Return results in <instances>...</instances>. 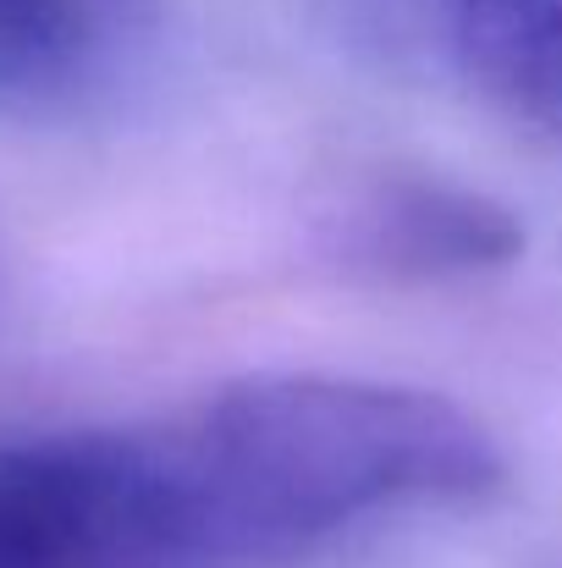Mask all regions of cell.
<instances>
[{"mask_svg": "<svg viewBox=\"0 0 562 568\" xmlns=\"http://www.w3.org/2000/svg\"><path fill=\"white\" fill-rule=\"evenodd\" d=\"M348 248L391 276H463L508 265L524 248V226L474 189L380 178L348 215Z\"/></svg>", "mask_w": 562, "mask_h": 568, "instance_id": "4", "label": "cell"}, {"mask_svg": "<svg viewBox=\"0 0 562 568\" xmlns=\"http://www.w3.org/2000/svg\"><path fill=\"white\" fill-rule=\"evenodd\" d=\"M0 568H221L177 414L0 419Z\"/></svg>", "mask_w": 562, "mask_h": 568, "instance_id": "2", "label": "cell"}, {"mask_svg": "<svg viewBox=\"0 0 562 568\" xmlns=\"http://www.w3.org/2000/svg\"><path fill=\"white\" fill-rule=\"evenodd\" d=\"M161 0H0V116L83 122L155 61Z\"/></svg>", "mask_w": 562, "mask_h": 568, "instance_id": "3", "label": "cell"}, {"mask_svg": "<svg viewBox=\"0 0 562 568\" xmlns=\"http://www.w3.org/2000/svg\"><path fill=\"white\" fill-rule=\"evenodd\" d=\"M226 568L508 486L502 442L452 397L359 376H243L177 414Z\"/></svg>", "mask_w": 562, "mask_h": 568, "instance_id": "1", "label": "cell"}, {"mask_svg": "<svg viewBox=\"0 0 562 568\" xmlns=\"http://www.w3.org/2000/svg\"><path fill=\"white\" fill-rule=\"evenodd\" d=\"M458 55L474 89L562 161V0H458Z\"/></svg>", "mask_w": 562, "mask_h": 568, "instance_id": "5", "label": "cell"}]
</instances>
